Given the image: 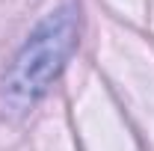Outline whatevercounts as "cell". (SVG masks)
<instances>
[{"mask_svg":"<svg viewBox=\"0 0 154 151\" xmlns=\"http://www.w3.org/2000/svg\"><path fill=\"white\" fill-rule=\"evenodd\" d=\"M74 48H77V9L62 6L38 24L36 33L27 39V45L15 57V65L6 77L9 95L21 104H27V101L33 104L38 95L48 92V86L65 68Z\"/></svg>","mask_w":154,"mask_h":151,"instance_id":"cell-1","label":"cell"}]
</instances>
